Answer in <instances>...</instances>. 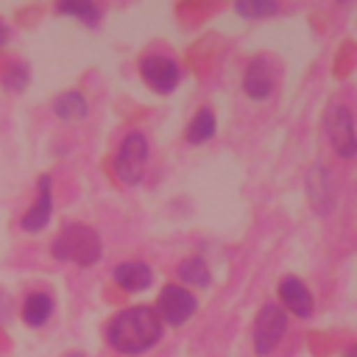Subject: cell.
I'll use <instances>...</instances> for the list:
<instances>
[{"instance_id":"9c48e42d","label":"cell","mask_w":357,"mask_h":357,"mask_svg":"<svg viewBox=\"0 0 357 357\" xmlns=\"http://www.w3.org/2000/svg\"><path fill=\"white\" fill-rule=\"evenodd\" d=\"M279 298L293 315H298V318H310L312 315V307H315L312 293L307 290V284L298 276H284L279 282Z\"/></svg>"},{"instance_id":"d6986e66","label":"cell","mask_w":357,"mask_h":357,"mask_svg":"<svg viewBox=\"0 0 357 357\" xmlns=\"http://www.w3.org/2000/svg\"><path fill=\"white\" fill-rule=\"evenodd\" d=\"M3 84H6L11 92H20V89L28 84V70H25V64H11L8 73L3 75Z\"/></svg>"},{"instance_id":"ba28073f","label":"cell","mask_w":357,"mask_h":357,"mask_svg":"<svg viewBox=\"0 0 357 357\" xmlns=\"http://www.w3.org/2000/svg\"><path fill=\"white\" fill-rule=\"evenodd\" d=\"M243 89L254 100H265L273 92V67L268 64L265 56L251 59V64L245 67V75H243Z\"/></svg>"},{"instance_id":"9a60e30c","label":"cell","mask_w":357,"mask_h":357,"mask_svg":"<svg viewBox=\"0 0 357 357\" xmlns=\"http://www.w3.org/2000/svg\"><path fill=\"white\" fill-rule=\"evenodd\" d=\"M212 134H215V114H212V109H201V112L190 120V126H187V131H184L187 142H192V145H201V142L212 139Z\"/></svg>"},{"instance_id":"52a82bcc","label":"cell","mask_w":357,"mask_h":357,"mask_svg":"<svg viewBox=\"0 0 357 357\" xmlns=\"http://www.w3.org/2000/svg\"><path fill=\"white\" fill-rule=\"evenodd\" d=\"M139 75H142V81L151 89H156V92H173L176 84H178V78H181V67L170 56H159L156 53V56H145L139 61Z\"/></svg>"},{"instance_id":"277c9868","label":"cell","mask_w":357,"mask_h":357,"mask_svg":"<svg viewBox=\"0 0 357 357\" xmlns=\"http://www.w3.org/2000/svg\"><path fill=\"white\" fill-rule=\"evenodd\" d=\"M145 165H148V139L142 131H131L126 134V139L120 142L117 148V156H114V173L123 184H137L145 173Z\"/></svg>"},{"instance_id":"7402d4cb","label":"cell","mask_w":357,"mask_h":357,"mask_svg":"<svg viewBox=\"0 0 357 357\" xmlns=\"http://www.w3.org/2000/svg\"><path fill=\"white\" fill-rule=\"evenodd\" d=\"M64 357H84V354H78V351H73V354H64Z\"/></svg>"},{"instance_id":"6da1fadb","label":"cell","mask_w":357,"mask_h":357,"mask_svg":"<svg viewBox=\"0 0 357 357\" xmlns=\"http://www.w3.org/2000/svg\"><path fill=\"white\" fill-rule=\"evenodd\" d=\"M162 337V321L153 307H128L117 312L106 326V340L120 354H142Z\"/></svg>"},{"instance_id":"8992f818","label":"cell","mask_w":357,"mask_h":357,"mask_svg":"<svg viewBox=\"0 0 357 357\" xmlns=\"http://www.w3.org/2000/svg\"><path fill=\"white\" fill-rule=\"evenodd\" d=\"M195 307H198V301H195V296L190 290H184L178 284H165L153 310H156L159 321H165L170 326H181V324H187L192 318Z\"/></svg>"},{"instance_id":"44dd1931","label":"cell","mask_w":357,"mask_h":357,"mask_svg":"<svg viewBox=\"0 0 357 357\" xmlns=\"http://www.w3.org/2000/svg\"><path fill=\"white\" fill-rule=\"evenodd\" d=\"M343 357H357V346H349V349H346V354H343Z\"/></svg>"},{"instance_id":"7a4b0ae2","label":"cell","mask_w":357,"mask_h":357,"mask_svg":"<svg viewBox=\"0 0 357 357\" xmlns=\"http://www.w3.org/2000/svg\"><path fill=\"white\" fill-rule=\"evenodd\" d=\"M50 251L61 262H75L81 268H89L100 259V237L92 226L67 223L50 243Z\"/></svg>"},{"instance_id":"30bf717a","label":"cell","mask_w":357,"mask_h":357,"mask_svg":"<svg viewBox=\"0 0 357 357\" xmlns=\"http://www.w3.org/2000/svg\"><path fill=\"white\" fill-rule=\"evenodd\" d=\"M50 215H53V192H50V176H42L39 178V198H36V204L22 215V220H20V226L25 229V231H39V229H45L47 226V220H50Z\"/></svg>"},{"instance_id":"5b68a950","label":"cell","mask_w":357,"mask_h":357,"mask_svg":"<svg viewBox=\"0 0 357 357\" xmlns=\"http://www.w3.org/2000/svg\"><path fill=\"white\" fill-rule=\"evenodd\" d=\"M284 329H287V312L279 304H265L254 321V351L259 357L271 354L279 346Z\"/></svg>"},{"instance_id":"7c38bea8","label":"cell","mask_w":357,"mask_h":357,"mask_svg":"<svg viewBox=\"0 0 357 357\" xmlns=\"http://www.w3.org/2000/svg\"><path fill=\"white\" fill-rule=\"evenodd\" d=\"M307 190H310V198L315 204L318 212H329L332 209V201H335V181L329 176L326 167H315L310 170L307 176Z\"/></svg>"},{"instance_id":"e0dca14e","label":"cell","mask_w":357,"mask_h":357,"mask_svg":"<svg viewBox=\"0 0 357 357\" xmlns=\"http://www.w3.org/2000/svg\"><path fill=\"white\" fill-rule=\"evenodd\" d=\"M56 11L59 14H75V17L84 20V25H98V20H100V8L95 3H89V0H78V3L67 0V3H59Z\"/></svg>"},{"instance_id":"5bb4252c","label":"cell","mask_w":357,"mask_h":357,"mask_svg":"<svg viewBox=\"0 0 357 357\" xmlns=\"http://www.w3.org/2000/svg\"><path fill=\"white\" fill-rule=\"evenodd\" d=\"M53 112H56V117H61V120H81V117H86L89 109H86V98H84L81 92L67 89V92L56 95Z\"/></svg>"},{"instance_id":"ffe728a7","label":"cell","mask_w":357,"mask_h":357,"mask_svg":"<svg viewBox=\"0 0 357 357\" xmlns=\"http://www.w3.org/2000/svg\"><path fill=\"white\" fill-rule=\"evenodd\" d=\"M8 33H11V31H8V25H6V22H0V47L8 42Z\"/></svg>"},{"instance_id":"4fadbf2b","label":"cell","mask_w":357,"mask_h":357,"mask_svg":"<svg viewBox=\"0 0 357 357\" xmlns=\"http://www.w3.org/2000/svg\"><path fill=\"white\" fill-rule=\"evenodd\" d=\"M53 315V298L47 293H31L22 304V321L28 326H45Z\"/></svg>"},{"instance_id":"ac0fdd59","label":"cell","mask_w":357,"mask_h":357,"mask_svg":"<svg viewBox=\"0 0 357 357\" xmlns=\"http://www.w3.org/2000/svg\"><path fill=\"white\" fill-rule=\"evenodd\" d=\"M234 11L243 17H268V14L279 11V3H273V0H240L234 6Z\"/></svg>"},{"instance_id":"3957f363","label":"cell","mask_w":357,"mask_h":357,"mask_svg":"<svg viewBox=\"0 0 357 357\" xmlns=\"http://www.w3.org/2000/svg\"><path fill=\"white\" fill-rule=\"evenodd\" d=\"M324 128L329 137V145L335 148L337 156L343 159H354L357 156V131H354V114L346 103H332L326 117H324Z\"/></svg>"},{"instance_id":"2e32d148","label":"cell","mask_w":357,"mask_h":357,"mask_svg":"<svg viewBox=\"0 0 357 357\" xmlns=\"http://www.w3.org/2000/svg\"><path fill=\"white\" fill-rule=\"evenodd\" d=\"M178 279L187 282V284H195V287H206L209 284V268L201 257H187L178 262Z\"/></svg>"},{"instance_id":"8fae6325","label":"cell","mask_w":357,"mask_h":357,"mask_svg":"<svg viewBox=\"0 0 357 357\" xmlns=\"http://www.w3.org/2000/svg\"><path fill=\"white\" fill-rule=\"evenodd\" d=\"M114 282L123 287V290H131V293H139V290H148L151 282H153V271L139 262V259H131V262H120L114 268Z\"/></svg>"}]
</instances>
